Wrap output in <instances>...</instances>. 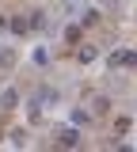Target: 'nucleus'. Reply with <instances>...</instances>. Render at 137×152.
<instances>
[{"instance_id": "obj_1", "label": "nucleus", "mask_w": 137, "mask_h": 152, "mask_svg": "<svg viewBox=\"0 0 137 152\" xmlns=\"http://www.w3.org/2000/svg\"><path fill=\"white\" fill-rule=\"evenodd\" d=\"M107 65L111 69H137V50H114L107 57Z\"/></svg>"}, {"instance_id": "obj_2", "label": "nucleus", "mask_w": 137, "mask_h": 152, "mask_svg": "<svg viewBox=\"0 0 137 152\" xmlns=\"http://www.w3.org/2000/svg\"><path fill=\"white\" fill-rule=\"evenodd\" d=\"M57 145H61V148H80V129H76V126L57 129Z\"/></svg>"}, {"instance_id": "obj_3", "label": "nucleus", "mask_w": 137, "mask_h": 152, "mask_svg": "<svg viewBox=\"0 0 137 152\" xmlns=\"http://www.w3.org/2000/svg\"><path fill=\"white\" fill-rule=\"evenodd\" d=\"M15 107H19V91L15 88H4L0 91V110H15Z\"/></svg>"}, {"instance_id": "obj_4", "label": "nucleus", "mask_w": 137, "mask_h": 152, "mask_svg": "<svg viewBox=\"0 0 137 152\" xmlns=\"http://www.w3.org/2000/svg\"><path fill=\"white\" fill-rule=\"evenodd\" d=\"M95 57H99V50H95V46H80V50H76V61H80V65H92Z\"/></svg>"}, {"instance_id": "obj_5", "label": "nucleus", "mask_w": 137, "mask_h": 152, "mask_svg": "<svg viewBox=\"0 0 137 152\" xmlns=\"http://www.w3.org/2000/svg\"><path fill=\"white\" fill-rule=\"evenodd\" d=\"M8 31H15V34H27V31H31V19H23V15L8 19Z\"/></svg>"}, {"instance_id": "obj_6", "label": "nucleus", "mask_w": 137, "mask_h": 152, "mask_svg": "<svg viewBox=\"0 0 137 152\" xmlns=\"http://www.w3.org/2000/svg\"><path fill=\"white\" fill-rule=\"evenodd\" d=\"M99 23V8H84V15H80V27H95Z\"/></svg>"}, {"instance_id": "obj_7", "label": "nucleus", "mask_w": 137, "mask_h": 152, "mask_svg": "<svg viewBox=\"0 0 137 152\" xmlns=\"http://www.w3.org/2000/svg\"><path fill=\"white\" fill-rule=\"evenodd\" d=\"M31 61H34L38 69H46V65H50V50H46V46H38V50L31 53Z\"/></svg>"}, {"instance_id": "obj_8", "label": "nucleus", "mask_w": 137, "mask_h": 152, "mask_svg": "<svg viewBox=\"0 0 137 152\" xmlns=\"http://www.w3.org/2000/svg\"><path fill=\"white\" fill-rule=\"evenodd\" d=\"M130 129H133V122H130L126 114H122V118H114V133H118V137H126Z\"/></svg>"}, {"instance_id": "obj_9", "label": "nucleus", "mask_w": 137, "mask_h": 152, "mask_svg": "<svg viewBox=\"0 0 137 152\" xmlns=\"http://www.w3.org/2000/svg\"><path fill=\"white\" fill-rule=\"evenodd\" d=\"M80 31H84L80 23H69V27H65V42H73V46H76V42H80Z\"/></svg>"}, {"instance_id": "obj_10", "label": "nucleus", "mask_w": 137, "mask_h": 152, "mask_svg": "<svg viewBox=\"0 0 137 152\" xmlns=\"http://www.w3.org/2000/svg\"><path fill=\"white\" fill-rule=\"evenodd\" d=\"M92 107H95V114H107V110H111V99H107V95H95Z\"/></svg>"}, {"instance_id": "obj_11", "label": "nucleus", "mask_w": 137, "mask_h": 152, "mask_svg": "<svg viewBox=\"0 0 137 152\" xmlns=\"http://www.w3.org/2000/svg\"><path fill=\"white\" fill-rule=\"evenodd\" d=\"M88 122H92L88 110H73V126H88Z\"/></svg>"}, {"instance_id": "obj_12", "label": "nucleus", "mask_w": 137, "mask_h": 152, "mask_svg": "<svg viewBox=\"0 0 137 152\" xmlns=\"http://www.w3.org/2000/svg\"><path fill=\"white\" fill-rule=\"evenodd\" d=\"M0 31H8V19H4V15H0Z\"/></svg>"}, {"instance_id": "obj_13", "label": "nucleus", "mask_w": 137, "mask_h": 152, "mask_svg": "<svg viewBox=\"0 0 137 152\" xmlns=\"http://www.w3.org/2000/svg\"><path fill=\"white\" fill-rule=\"evenodd\" d=\"M0 53H4V46H0Z\"/></svg>"}]
</instances>
